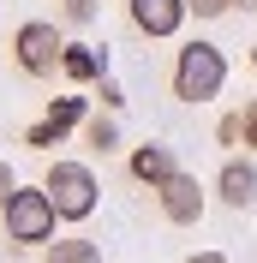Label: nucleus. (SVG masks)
Segmentation results:
<instances>
[{
  "mask_svg": "<svg viewBox=\"0 0 257 263\" xmlns=\"http://www.w3.org/2000/svg\"><path fill=\"white\" fill-rule=\"evenodd\" d=\"M0 221H6V246H48L54 239V221H60V210H54L48 185H18L12 197H6V210H0Z\"/></svg>",
  "mask_w": 257,
  "mask_h": 263,
  "instance_id": "1",
  "label": "nucleus"
},
{
  "mask_svg": "<svg viewBox=\"0 0 257 263\" xmlns=\"http://www.w3.org/2000/svg\"><path fill=\"white\" fill-rule=\"evenodd\" d=\"M227 84V54L215 48V42H186V48L174 54V96L179 102H215Z\"/></svg>",
  "mask_w": 257,
  "mask_h": 263,
  "instance_id": "2",
  "label": "nucleus"
},
{
  "mask_svg": "<svg viewBox=\"0 0 257 263\" xmlns=\"http://www.w3.org/2000/svg\"><path fill=\"white\" fill-rule=\"evenodd\" d=\"M42 185H48L54 210H60V221H90L96 215V174H90V162H54L48 174H42Z\"/></svg>",
  "mask_w": 257,
  "mask_h": 263,
  "instance_id": "3",
  "label": "nucleus"
},
{
  "mask_svg": "<svg viewBox=\"0 0 257 263\" xmlns=\"http://www.w3.org/2000/svg\"><path fill=\"white\" fill-rule=\"evenodd\" d=\"M60 54H66V36L54 30L48 18H30V24L12 30V60H18L24 78H54L60 72Z\"/></svg>",
  "mask_w": 257,
  "mask_h": 263,
  "instance_id": "4",
  "label": "nucleus"
},
{
  "mask_svg": "<svg viewBox=\"0 0 257 263\" xmlns=\"http://www.w3.org/2000/svg\"><path fill=\"white\" fill-rule=\"evenodd\" d=\"M204 185H197V174H186L179 167L174 180H161L156 185V210H161V221H174V228H192L197 215H204Z\"/></svg>",
  "mask_w": 257,
  "mask_h": 263,
  "instance_id": "5",
  "label": "nucleus"
},
{
  "mask_svg": "<svg viewBox=\"0 0 257 263\" xmlns=\"http://www.w3.org/2000/svg\"><path fill=\"white\" fill-rule=\"evenodd\" d=\"M126 18H132V30L138 36H179V24L192 18V6L186 0H126Z\"/></svg>",
  "mask_w": 257,
  "mask_h": 263,
  "instance_id": "6",
  "label": "nucleus"
},
{
  "mask_svg": "<svg viewBox=\"0 0 257 263\" xmlns=\"http://www.w3.org/2000/svg\"><path fill=\"white\" fill-rule=\"evenodd\" d=\"M215 197L227 210H257V162L251 156H227L215 174Z\"/></svg>",
  "mask_w": 257,
  "mask_h": 263,
  "instance_id": "7",
  "label": "nucleus"
},
{
  "mask_svg": "<svg viewBox=\"0 0 257 263\" xmlns=\"http://www.w3.org/2000/svg\"><path fill=\"white\" fill-rule=\"evenodd\" d=\"M72 126H84V96H60L48 114L30 126V138H24V144H30V149H54V144H60Z\"/></svg>",
  "mask_w": 257,
  "mask_h": 263,
  "instance_id": "8",
  "label": "nucleus"
},
{
  "mask_svg": "<svg viewBox=\"0 0 257 263\" xmlns=\"http://www.w3.org/2000/svg\"><path fill=\"white\" fill-rule=\"evenodd\" d=\"M126 174H132L138 185L156 192L161 180H174V174H179V162H174V149H168V144H138V149L126 156Z\"/></svg>",
  "mask_w": 257,
  "mask_h": 263,
  "instance_id": "9",
  "label": "nucleus"
},
{
  "mask_svg": "<svg viewBox=\"0 0 257 263\" xmlns=\"http://www.w3.org/2000/svg\"><path fill=\"white\" fill-rule=\"evenodd\" d=\"M102 72H108V54H102V48H90V42H66V54H60V78H72V84H96Z\"/></svg>",
  "mask_w": 257,
  "mask_h": 263,
  "instance_id": "10",
  "label": "nucleus"
},
{
  "mask_svg": "<svg viewBox=\"0 0 257 263\" xmlns=\"http://www.w3.org/2000/svg\"><path fill=\"white\" fill-rule=\"evenodd\" d=\"M42 263H102V251H96V239H48Z\"/></svg>",
  "mask_w": 257,
  "mask_h": 263,
  "instance_id": "11",
  "label": "nucleus"
},
{
  "mask_svg": "<svg viewBox=\"0 0 257 263\" xmlns=\"http://www.w3.org/2000/svg\"><path fill=\"white\" fill-rule=\"evenodd\" d=\"M84 144L96 149V156L120 149V126H114V114H84Z\"/></svg>",
  "mask_w": 257,
  "mask_h": 263,
  "instance_id": "12",
  "label": "nucleus"
},
{
  "mask_svg": "<svg viewBox=\"0 0 257 263\" xmlns=\"http://www.w3.org/2000/svg\"><path fill=\"white\" fill-rule=\"evenodd\" d=\"M102 12V0H60V18L72 24V30H84V24H96Z\"/></svg>",
  "mask_w": 257,
  "mask_h": 263,
  "instance_id": "13",
  "label": "nucleus"
},
{
  "mask_svg": "<svg viewBox=\"0 0 257 263\" xmlns=\"http://www.w3.org/2000/svg\"><path fill=\"white\" fill-rule=\"evenodd\" d=\"M240 144H245V149H257V96L240 108Z\"/></svg>",
  "mask_w": 257,
  "mask_h": 263,
  "instance_id": "14",
  "label": "nucleus"
},
{
  "mask_svg": "<svg viewBox=\"0 0 257 263\" xmlns=\"http://www.w3.org/2000/svg\"><path fill=\"white\" fill-rule=\"evenodd\" d=\"M192 6V18H227L233 12V0H186Z\"/></svg>",
  "mask_w": 257,
  "mask_h": 263,
  "instance_id": "15",
  "label": "nucleus"
},
{
  "mask_svg": "<svg viewBox=\"0 0 257 263\" xmlns=\"http://www.w3.org/2000/svg\"><path fill=\"white\" fill-rule=\"evenodd\" d=\"M96 96H102V108H120V102H126V96H120V84H114L108 72L96 78Z\"/></svg>",
  "mask_w": 257,
  "mask_h": 263,
  "instance_id": "16",
  "label": "nucleus"
},
{
  "mask_svg": "<svg viewBox=\"0 0 257 263\" xmlns=\"http://www.w3.org/2000/svg\"><path fill=\"white\" fill-rule=\"evenodd\" d=\"M215 138H222V144H240V114H222V126H215Z\"/></svg>",
  "mask_w": 257,
  "mask_h": 263,
  "instance_id": "17",
  "label": "nucleus"
},
{
  "mask_svg": "<svg viewBox=\"0 0 257 263\" xmlns=\"http://www.w3.org/2000/svg\"><path fill=\"white\" fill-rule=\"evenodd\" d=\"M12 192H18V174L0 162V210H6V197H12Z\"/></svg>",
  "mask_w": 257,
  "mask_h": 263,
  "instance_id": "18",
  "label": "nucleus"
},
{
  "mask_svg": "<svg viewBox=\"0 0 257 263\" xmlns=\"http://www.w3.org/2000/svg\"><path fill=\"white\" fill-rule=\"evenodd\" d=\"M186 263H227V257H222V251H192Z\"/></svg>",
  "mask_w": 257,
  "mask_h": 263,
  "instance_id": "19",
  "label": "nucleus"
},
{
  "mask_svg": "<svg viewBox=\"0 0 257 263\" xmlns=\"http://www.w3.org/2000/svg\"><path fill=\"white\" fill-rule=\"evenodd\" d=\"M233 12H257V0H233Z\"/></svg>",
  "mask_w": 257,
  "mask_h": 263,
  "instance_id": "20",
  "label": "nucleus"
},
{
  "mask_svg": "<svg viewBox=\"0 0 257 263\" xmlns=\"http://www.w3.org/2000/svg\"><path fill=\"white\" fill-rule=\"evenodd\" d=\"M251 66H257V48H251Z\"/></svg>",
  "mask_w": 257,
  "mask_h": 263,
  "instance_id": "21",
  "label": "nucleus"
}]
</instances>
